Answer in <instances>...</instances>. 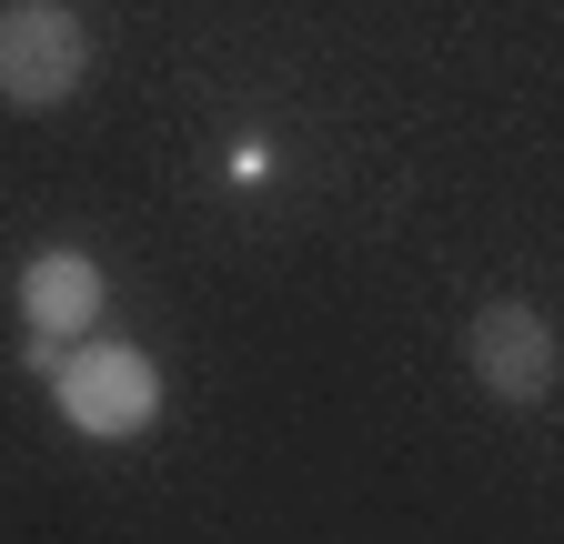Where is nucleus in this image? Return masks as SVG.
Here are the masks:
<instances>
[{"mask_svg":"<svg viewBox=\"0 0 564 544\" xmlns=\"http://www.w3.org/2000/svg\"><path fill=\"white\" fill-rule=\"evenodd\" d=\"M91 81V21L61 0H0V101L51 111Z\"/></svg>","mask_w":564,"mask_h":544,"instance_id":"1","label":"nucleus"},{"mask_svg":"<svg viewBox=\"0 0 564 544\" xmlns=\"http://www.w3.org/2000/svg\"><path fill=\"white\" fill-rule=\"evenodd\" d=\"M51 393H61V424L91 434V444H131V434H152V414H162V373H152V353H131V344L61 353Z\"/></svg>","mask_w":564,"mask_h":544,"instance_id":"2","label":"nucleus"},{"mask_svg":"<svg viewBox=\"0 0 564 544\" xmlns=\"http://www.w3.org/2000/svg\"><path fill=\"white\" fill-rule=\"evenodd\" d=\"M464 373L494 393V403H544L554 373H564V344H554V323L534 303H484L464 323Z\"/></svg>","mask_w":564,"mask_h":544,"instance_id":"3","label":"nucleus"},{"mask_svg":"<svg viewBox=\"0 0 564 544\" xmlns=\"http://www.w3.org/2000/svg\"><path fill=\"white\" fill-rule=\"evenodd\" d=\"M21 313H31L41 344H61V333H91V323H101V262L70 252V242L31 252V262H21Z\"/></svg>","mask_w":564,"mask_h":544,"instance_id":"4","label":"nucleus"}]
</instances>
